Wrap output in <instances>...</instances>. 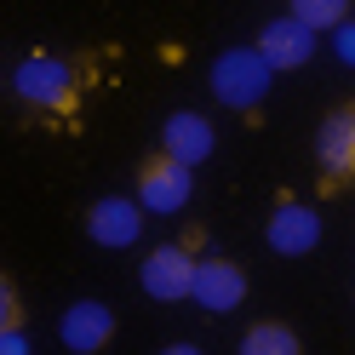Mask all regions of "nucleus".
Here are the masks:
<instances>
[{"mask_svg":"<svg viewBox=\"0 0 355 355\" xmlns=\"http://www.w3.org/2000/svg\"><path fill=\"white\" fill-rule=\"evenodd\" d=\"M12 92H17L24 109H35V115H63V109H75V98H80V69L69 58L29 52L12 69Z\"/></svg>","mask_w":355,"mask_h":355,"instance_id":"1","label":"nucleus"},{"mask_svg":"<svg viewBox=\"0 0 355 355\" xmlns=\"http://www.w3.org/2000/svg\"><path fill=\"white\" fill-rule=\"evenodd\" d=\"M270 80H275V69L258 46H230L212 63V98L230 103V109H258L263 92H270Z\"/></svg>","mask_w":355,"mask_h":355,"instance_id":"2","label":"nucleus"},{"mask_svg":"<svg viewBox=\"0 0 355 355\" xmlns=\"http://www.w3.org/2000/svg\"><path fill=\"white\" fill-rule=\"evenodd\" d=\"M189 195H195V166L172 161L166 149H155L149 161H138V201H144V212L172 218V212L189 207Z\"/></svg>","mask_w":355,"mask_h":355,"instance_id":"3","label":"nucleus"},{"mask_svg":"<svg viewBox=\"0 0 355 355\" xmlns=\"http://www.w3.org/2000/svg\"><path fill=\"white\" fill-rule=\"evenodd\" d=\"M195 270H201V258L184 241H166V247H149L144 270H138V286L155 304H184V298H195Z\"/></svg>","mask_w":355,"mask_h":355,"instance_id":"4","label":"nucleus"},{"mask_svg":"<svg viewBox=\"0 0 355 355\" xmlns=\"http://www.w3.org/2000/svg\"><path fill=\"white\" fill-rule=\"evenodd\" d=\"M315 166L327 178V189H349L355 184V109L338 103L315 132Z\"/></svg>","mask_w":355,"mask_h":355,"instance_id":"5","label":"nucleus"},{"mask_svg":"<svg viewBox=\"0 0 355 355\" xmlns=\"http://www.w3.org/2000/svg\"><path fill=\"white\" fill-rule=\"evenodd\" d=\"M86 235H92L98 247H109V252L132 247V241L144 235V201L138 195H103V201H92L86 207Z\"/></svg>","mask_w":355,"mask_h":355,"instance_id":"6","label":"nucleus"},{"mask_svg":"<svg viewBox=\"0 0 355 355\" xmlns=\"http://www.w3.org/2000/svg\"><path fill=\"white\" fill-rule=\"evenodd\" d=\"M263 241H270V252L281 258H304L321 247V212L309 201H281L270 212V224H263Z\"/></svg>","mask_w":355,"mask_h":355,"instance_id":"7","label":"nucleus"},{"mask_svg":"<svg viewBox=\"0 0 355 355\" xmlns=\"http://www.w3.org/2000/svg\"><path fill=\"white\" fill-rule=\"evenodd\" d=\"M58 338H63L69 355H98V349H109V338H115V309L98 304V298L69 304V309L58 315Z\"/></svg>","mask_w":355,"mask_h":355,"instance_id":"8","label":"nucleus"},{"mask_svg":"<svg viewBox=\"0 0 355 355\" xmlns=\"http://www.w3.org/2000/svg\"><path fill=\"white\" fill-rule=\"evenodd\" d=\"M315 46H321V35L309 29V24H298L293 12H286V17H270V24L258 29V52L270 58L275 75H281V69H304V63L315 58Z\"/></svg>","mask_w":355,"mask_h":355,"instance_id":"9","label":"nucleus"},{"mask_svg":"<svg viewBox=\"0 0 355 355\" xmlns=\"http://www.w3.org/2000/svg\"><path fill=\"white\" fill-rule=\"evenodd\" d=\"M195 304H201L207 315L241 309L247 304V270H241L235 258H201V270H195Z\"/></svg>","mask_w":355,"mask_h":355,"instance_id":"10","label":"nucleus"},{"mask_svg":"<svg viewBox=\"0 0 355 355\" xmlns=\"http://www.w3.org/2000/svg\"><path fill=\"white\" fill-rule=\"evenodd\" d=\"M161 149L172 155V161H184V166H201L207 155L218 149V132L207 115H195V109H178V115L161 121Z\"/></svg>","mask_w":355,"mask_h":355,"instance_id":"11","label":"nucleus"},{"mask_svg":"<svg viewBox=\"0 0 355 355\" xmlns=\"http://www.w3.org/2000/svg\"><path fill=\"white\" fill-rule=\"evenodd\" d=\"M235 355H304V338L286 321H252L247 332H241Z\"/></svg>","mask_w":355,"mask_h":355,"instance_id":"12","label":"nucleus"},{"mask_svg":"<svg viewBox=\"0 0 355 355\" xmlns=\"http://www.w3.org/2000/svg\"><path fill=\"white\" fill-rule=\"evenodd\" d=\"M293 17L315 35H332L338 24H349V0H293Z\"/></svg>","mask_w":355,"mask_h":355,"instance_id":"13","label":"nucleus"},{"mask_svg":"<svg viewBox=\"0 0 355 355\" xmlns=\"http://www.w3.org/2000/svg\"><path fill=\"white\" fill-rule=\"evenodd\" d=\"M12 327H24V298H17L12 275H0V332H12Z\"/></svg>","mask_w":355,"mask_h":355,"instance_id":"14","label":"nucleus"},{"mask_svg":"<svg viewBox=\"0 0 355 355\" xmlns=\"http://www.w3.org/2000/svg\"><path fill=\"white\" fill-rule=\"evenodd\" d=\"M332 52H338V58L349 63V69H355V17H349V24H338V29H332Z\"/></svg>","mask_w":355,"mask_h":355,"instance_id":"15","label":"nucleus"},{"mask_svg":"<svg viewBox=\"0 0 355 355\" xmlns=\"http://www.w3.org/2000/svg\"><path fill=\"white\" fill-rule=\"evenodd\" d=\"M0 355H29V338H24V327L0 332Z\"/></svg>","mask_w":355,"mask_h":355,"instance_id":"16","label":"nucleus"},{"mask_svg":"<svg viewBox=\"0 0 355 355\" xmlns=\"http://www.w3.org/2000/svg\"><path fill=\"white\" fill-rule=\"evenodd\" d=\"M161 355H201V349H195V344H166Z\"/></svg>","mask_w":355,"mask_h":355,"instance_id":"17","label":"nucleus"},{"mask_svg":"<svg viewBox=\"0 0 355 355\" xmlns=\"http://www.w3.org/2000/svg\"><path fill=\"white\" fill-rule=\"evenodd\" d=\"M349 109H355V103H349Z\"/></svg>","mask_w":355,"mask_h":355,"instance_id":"18","label":"nucleus"}]
</instances>
